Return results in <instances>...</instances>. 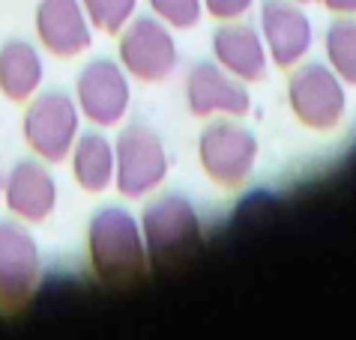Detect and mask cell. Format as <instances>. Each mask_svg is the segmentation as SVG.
Listing matches in <instances>:
<instances>
[{
  "label": "cell",
  "mask_w": 356,
  "mask_h": 340,
  "mask_svg": "<svg viewBox=\"0 0 356 340\" xmlns=\"http://www.w3.org/2000/svg\"><path fill=\"white\" fill-rule=\"evenodd\" d=\"M87 260L105 287L129 289L150 272L144 233L135 215L123 206H102L87 221Z\"/></svg>",
  "instance_id": "1"
},
{
  "label": "cell",
  "mask_w": 356,
  "mask_h": 340,
  "mask_svg": "<svg viewBox=\"0 0 356 340\" xmlns=\"http://www.w3.org/2000/svg\"><path fill=\"white\" fill-rule=\"evenodd\" d=\"M147 245V257L156 269L189 266L204 245V227L195 203L180 192L156 194L144 203L138 218Z\"/></svg>",
  "instance_id": "2"
},
{
  "label": "cell",
  "mask_w": 356,
  "mask_h": 340,
  "mask_svg": "<svg viewBox=\"0 0 356 340\" xmlns=\"http://www.w3.org/2000/svg\"><path fill=\"white\" fill-rule=\"evenodd\" d=\"M261 155V144L249 126L236 123V117H210L197 132V164L210 182L219 188H240L252 176Z\"/></svg>",
  "instance_id": "3"
},
{
  "label": "cell",
  "mask_w": 356,
  "mask_h": 340,
  "mask_svg": "<svg viewBox=\"0 0 356 340\" xmlns=\"http://www.w3.org/2000/svg\"><path fill=\"white\" fill-rule=\"evenodd\" d=\"M42 284V254L22 218H0V314L18 316Z\"/></svg>",
  "instance_id": "4"
},
{
  "label": "cell",
  "mask_w": 356,
  "mask_h": 340,
  "mask_svg": "<svg viewBox=\"0 0 356 340\" xmlns=\"http://www.w3.org/2000/svg\"><path fill=\"white\" fill-rule=\"evenodd\" d=\"M168 149L153 126L135 123L123 126L114 141V188L129 200H141L159 192L168 176Z\"/></svg>",
  "instance_id": "5"
},
{
  "label": "cell",
  "mask_w": 356,
  "mask_h": 340,
  "mask_svg": "<svg viewBox=\"0 0 356 340\" xmlns=\"http://www.w3.org/2000/svg\"><path fill=\"white\" fill-rule=\"evenodd\" d=\"M288 105L296 123L312 132H332L348 111V84L330 69V63H296L288 78Z\"/></svg>",
  "instance_id": "6"
},
{
  "label": "cell",
  "mask_w": 356,
  "mask_h": 340,
  "mask_svg": "<svg viewBox=\"0 0 356 340\" xmlns=\"http://www.w3.org/2000/svg\"><path fill=\"white\" fill-rule=\"evenodd\" d=\"M22 135L36 158L45 164H60L69 158L78 132H81V111L75 99L63 90H48L36 93L31 102H24Z\"/></svg>",
  "instance_id": "7"
},
{
  "label": "cell",
  "mask_w": 356,
  "mask_h": 340,
  "mask_svg": "<svg viewBox=\"0 0 356 340\" xmlns=\"http://www.w3.org/2000/svg\"><path fill=\"white\" fill-rule=\"evenodd\" d=\"M117 42V60L126 69V75L141 84H162L177 69V39L174 30L162 18L150 15H132L120 30Z\"/></svg>",
  "instance_id": "8"
},
{
  "label": "cell",
  "mask_w": 356,
  "mask_h": 340,
  "mask_svg": "<svg viewBox=\"0 0 356 340\" xmlns=\"http://www.w3.org/2000/svg\"><path fill=\"white\" fill-rule=\"evenodd\" d=\"M132 102V84L120 60L111 57H93L75 78V105L87 123L99 128L120 126L129 114Z\"/></svg>",
  "instance_id": "9"
},
{
  "label": "cell",
  "mask_w": 356,
  "mask_h": 340,
  "mask_svg": "<svg viewBox=\"0 0 356 340\" xmlns=\"http://www.w3.org/2000/svg\"><path fill=\"white\" fill-rule=\"evenodd\" d=\"M186 108L197 119L210 117H245L252 111L249 87L234 78L216 60H197L186 75Z\"/></svg>",
  "instance_id": "10"
},
{
  "label": "cell",
  "mask_w": 356,
  "mask_h": 340,
  "mask_svg": "<svg viewBox=\"0 0 356 340\" xmlns=\"http://www.w3.org/2000/svg\"><path fill=\"white\" fill-rule=\"evenodd\" d=\"M261 36L270 54V63L279 69H291L302 63L312 51L314 27L305 15L302 3L293 0H264L261 6Z\"/></svg>",
  "instance_id": "11"
},
{
  "label": "cell",
  "mask_w": 356,
  "mask_h": 340,
  "mask_svg": "<svg viewBox=\"0 0 356 340\" xmlns=\"http://www.w3.org/2000/svg\"><path fill=\"white\" fill-rule=\"evenodd\" d=\"M33 30L39 45L60 60H72L93 45V24L81 0H39Z\"/></svg>",
  "instance_id": "12"
},
{
  "label": "cell",
  "mask_w": 356,
  "mask_h": 340,
  "mask_svg": "<svg viewBox=\"0 0 356 340\" xmlns=\"http://www.w3.org/2000/svg\"><path fill=\"white\" fill-rule=\"evenodd\" d=\"M3 203L24 224H42L57 209V179L42 158L15 162L3 176Z\"/></svg>",
  "instance_id": "13"
},
{
  "label": "cell",
  "mask_w": 356,
  "mask_h": 340,
  "mask_svg": "<svg viewBox=\"0 0 356 340\" xmlns=\"http://www.w3.org/2000/svg\"><path fill=\"white\" fill-rule=\"evenodd\" d=\"M213 60L245 84L264 81L270 69V54H266L261 30L243 24L240 18L222 22L213 30Z\"/></svg>",
  "instance_id": "14"
},
{
  "label": "cell",
  "mask_w": 356,
  "mask_h": 340,
  "mask_svg": "<svg viewBox=\"0 0 356 340\" xmlns=\"http://www.w3.org/2000/svg\"><path fill=\"white\" fill-rule=\"evenodd\" d=\"M45 78L42 54L27 39H6L0 45V93L9 102H31Z\"/></svg>",
  "instance_id": "15"
},
{
  "label": "cell",
  "mask_w": 356,
  "mask_h": 340,
  "mask_svg": "<svg viewBox=\"0 0 356 340\" xmlns=\"http://www.w3.org/2000/svg\"><path fill=\"white\" fill-rule=\"evenodd\" d=\"M69 162L81 192L102 194L114 185V144L102 132H78Z\"/></svg>",
  "instance_id": "16"
},
{
  "label": "cell",
  "mask_w": 356,
  "mask_h": 340,
  "mask_svg": "<svg viewBox=\"0 0 356 340\" xmlns=\"http://www.w3.org/2000/svg\"><path fill=\"white\" fill-rule=\"evenodd\" d=\"M326 63L344 84L356 87V15H339L323 33Z\"/></svg>",
  "instance_id": "17"
},
{
  "label": "cell",
  "mask_w": 356,
  "mask_h": 340,
  "mask_svg": "<svg viewBox=\"0 0 356 340\" xmlns=\"http://www.w3.org/2000/svg\"><path fill=\"white\" fill-rule=\"evenodd\" d=\"M93 30H102L108 36H117L126 27V22L135 15L138 0H81Z\"/></svg>",
  "instance_id": "18"
},
{
  "label": "cell",
  "mask_w": 356,
  "mask_h": 340,
  "mask_svg": "<svg viewBox=\"0 0 356 340\" xmlns=\"http://www.w3.org/2000/svg\"><path fill=\"white\" fill-rule=\"evenodd\" d=\"M147 6L171 30H192L204 15L201 0H147Z\"/></svg>",
  "instance_id": "19"
},
{
  "label": "cell",
  "mask_w": 356,
  "mask_h": 340,
  "mask_svg": "<svg viewBox=\"0 0 356 340\" xmlns=\"http://www.w3.org/2000/svg\"><path fill=\"white\" fill-rule=\"evenodd\" d=\"M207 15L219 18V22H234V18H243L249 9L254 6V0H201Z\"/></svg>",
  "instance_id": "20"
},
{
  "label": "cell",
  "mask_w": 356,
  "mask_h": 340,
  "mask_svg": "<svg viewBox=\"0 0 356 340\" xmlns=\"http://www.w3.org/2000/svg\"><path fill=\"white\" fill-rule=\"evenodd\" d=\"M335 15H356V0H321Z\"/></svg>",
  "instance_id": "21"
},
{
  "label": "cell",
  "mask_w": 356,
  "mask_h": 340,
  "mask_svg": "<svg viewBox=\"0 0 356 340\" xmlns=\"http://www.w3.org/2000/svg\"><path fill=\"white\" fill-rule=\"evenodd\" d=\"M3 176L6 173H3V167H0V200H3Z\"/></svg>",
  "instance_id": "22"
},
{
  "label": "cell",
  "mask_w": 356,
  "mask_h": 340,
  "mask_svg": "<svg viewBox=\"0 0 356 340\" xmlns=\"http://www.w3.org/2000/svg\"><path fill=\"white\" fill-rule=\"evenodd\" d=\"M293 3H314V0H293Z\"/></svg>",
  "instance_id": "23"
}]
</instances>
